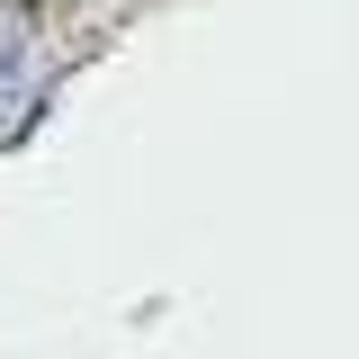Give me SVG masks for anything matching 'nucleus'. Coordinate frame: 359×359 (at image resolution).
I'll list each match as a JSON object with an SVG mask.
<instances>
[{
    "mask_svg": "<svg viewBox=\"0 0 359 359\" xmlns=\"http://www.w3.org/2000/svg\"><path fill=\"white\" fill-rule=\"evenodd\" d=\"M18 27H27V18H9V9H0V63H9V54L27 45V36H18Z\"/></svg>",
    "mask_w": 359,
    "mask_h": 359,
    "instance_id": "obj_1",
    "label": "nucleus"
}]
</instances>
